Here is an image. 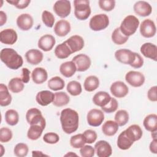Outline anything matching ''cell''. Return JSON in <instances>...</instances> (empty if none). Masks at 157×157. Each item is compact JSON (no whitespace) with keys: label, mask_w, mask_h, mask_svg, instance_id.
I'll return each instance as SVG.
<instances>
[{"label":"cell","mask_w":157,"mask_h":157,"mask_svg":"<svg viewBox=\"0 0 157 157\" xmlns=\"http://www.w3.org/2000/svg\"><path fill=\"white\" fill-rule=\"evenodd\" d=\"M142 134V130L139 125L132 124L129 126L118 136L117 139L118 147L123 150L129 149L134 142L141 139Z\"/></svg>","instance_id":"obj_1"},{"label":"cell","mask_w":157,"mask_h":157,"mask_svg":"<svg viewBox=\"0 0 157 157\" xmlns=\"http://www.w3.org/2000/svg\"><path fill=\"white\" fill-rule=\"evenodd\" d=\"M60 121L63 131L70 134L76 131L78 127L79 117L78 113L71 109H63L60 115Z\"/></svg>","instance_id":"obj_2"},{"label":"cell","mask_w":157,"mask_h":157,"mask_svg":"<svg viewBox=\"0 0 157 157\" xmlns=\"http://www.w3.org/2000/svg\"><path fill=\"white\" fill-rule=\"evenodd\" d=\"M0 58L2 62L10 69L17 70L21 67L23 64V60L14 49L4 48L1 50Z\"/></svg>","instance_id":"obj_3"},{"label":"cell","mask_w":157,"mask_h":157,"mask_svg":"<svg viewBox=\"0 0 157 157\" xmlns=\"http://www.w3.org/2000/svg\"><path fill=\"white\" fill-rule=\"evenodd\" d=\"M139 25V19L132 15L126 16L119 27L121 32L127 37L134 34Z\"/></svg>","instance_id":"obj_4"},{"label":"cell","mask_w":157,"mask_h":157,"mask_svg":"<svg viewBox=\"0 0 157 157\" xmlns=\"http://www.w3.org/2000/svg\"><path fill=\"white\" fill-rule=\"evenodd\" d=\"M74 15L80 20H86L91 14L90 1L88 0L74 1Z\"/></svg>","instance_id":"obj_5"},{"label":"cell","mask_w":157,"mask_h":157,"mask_svg":"<svg viewBox=\"0 0 157 157\" xmlns=\"http://www.w3.org/2000/svg\"><path fill=\"white\" fill-rule=\"evenodd\" d=\"M109 25L108 16L104 13L97 14L92 17L90 20V28L94 31H99L105 29Z\"/></svg>","instance_id":"obj_6"},{"label":"cell","mask_w":157,"mask_h":157,"mask_svg":"<svg viewBox=\"0 0 157 157\" xmlns=\"http://www.w3.org/2000/svg\"><path fill=\"white\" fill-rule=\"evenodd\" d=\"M26 119L27 122L30 124H38L45 129L46 126L45 119L42 115L40 110L36 108L29 109L26 113Z\"/></svg>","instance_id":"obj_7"},{"label":"cell","mask_w":157,"mask_h":157,"mask_svg":"<svg viewBox=\"0 0 157 157\" xmlns=\"http://www.w3.org/2000/svg\"><path fill=\"white\" fill-rule=\"evenodd\" d=\"M53 10L55 13L61 18L67 17L71 13V2L67 0H59L53 5Z\"/></svg>","instance_id":"obj_8"},{"label":"cell","mask_w":157,"mask_h":157,"mask_svg":"<svg viewBox=\"0 0 157 157\" xmlns=\"http://www.w3.org/2000/svg\"><path fill=\"white\" fill-rule=\"evenodd\" d=\"M87 122L89 125L94 127L100 126L104 120V114L99 109H93L90 110L86 115Z\"/></svg>","instance_id":"obj_9"},{"label":"cell","mask_w":157,"mask_h":157,"mask_svg":"<svg viewBox=\"0 0 157 157\" xmlns=\"http://www.w3.org/2000/svg\"><path fill=\"white\" fill-rule=\"evenodd\" d=\"M125 80L132 86L139 87L144 83L145 76L140 72L130 71L126 73Z\"/></svg>","instance_id":"obj_10"},{"label":"cell","mask_w":157,"mask_h":157,"mask_svg":"<svg viewBox=\"0 0 157 157\" xmlns=\"http://www.w3.org/2000/svg\"><path fill=\"white\" fill-rule=\"evenodd\" d=\"M115 57L121 63L131 66L135 59V52L128 49H120L115 52Z\"/></svg>","instance_id":"obj_11"},{"label":"cell","mask_w":157,"mask_h":157,"mask_svg":"<svg viewBox=\"0 0 157 157\" xmlns=\"http://www.w3.org/2000/svg\"><path fill=\"white\" fill-rule=\"evenodd\" d=\"M72 61L75 64L77 71L78 72H84L88 70L91 64V59L90 57L85 54H78L75 56Z\"/></svg>","instance_id":"obj_12"},{"label":"cell","mask_w":157,"mask_h":157,"mask_svg":"<svg viewBox=\"0 0 157 157\" xmlns=\"http://www.w3.org/2000/svg\"><path fill=\"white\" fill-rule=\"evenodd\" d=\"M156 32V28L153 21L150 19L144 20L140 25V33L146 38L153 37Z\"/></svg>","instance_id":"obj_13"},{"label":"cell","mask_w":157,"mask_h":157,"mask_svg":"<svg viewBox=\"0 0 157 157\" xmlns=\"http://www.w3.org/2000/svg\"><path fill=\"white\" fill-rule=\"evenodd\" d=\"M111 93L116 98H121L125 97L129 91L127 85L121 81L113 82L110 88Z\"/></svg>","instance_id":"obj_14"},{"label":"cell","mask_w":157,"mask_h":157,"mask_svg":"<svg viewBox=\"0 0 157 157\" xmlns=\"http://www.w3.org/2000/svg\"><path fill=\"white\" fill-rule=\"evenodd\" d=\"M18 36L17 32L12 29H5L0 32V41L7 45H13L17 40Z\"/></svg>","instance_id":"obj_15"},{"label":"cell","mask_w":157,"mask_h":157,"mask_svg":"<svg viewBox=\"0 0 157 157\" xmlns=\"http://www.w3.org/2000/svg\"><path fill=\"white\" fill-rule=\"evenodd\" d=\"M94 150L99 157H109L112 153V149L110 144L103 140L95 144Z\"/></svg>","instance_id":"obj_16"},{"label":"cell","mask_w":157,"mask_h":157,"mask_svg":"<svg viewBox=\"0 0 157 157\" xmlns=\"http://www.w3.org/2000/svg\"><path fill=\"white\" fill-rule=\"evenodd\" d=\"M55 37L51 34H45L40 37L38 40V47L44 52L51 50L55 44Z\"/></svg>","instance_id":"obj_17"},{"label":"cell","mask_w":157,"mask_h":157,"mask_svg":"<svg viewBox=\"0 0 157 157\" xmlns=\"http://www.w3.org/2000/svg\"><path fill=\"white\" fill-rule=\"evenodd\" d=\"M65 42L72 53L81 50L84 47V40L78 35L72 36Z\"/></svg>","instance_id":"obj_18"},{"label":"cell","mask_w":157,"mask_h":157,"mask_svg":"<svg viewBox=\"0 0 157 157\" xmlns=\"http://www.w3.org/2000/svg\"><path fill=\"white\" fill-rule=\"evenodd\" d=\"M133 9L135 13L140 17L148 16L152 12L151 5L144 1H139L136 2L134 5Z\"/></svg>","instance_id":"obj_19"},{"label":"cell","mask_w":157,"mask_h":157,"mask_svg":"<svg viewBox=\"0 0 157 157\" xmlns=\"http://www.w3.org/2000/svg\"><path fill=\"white\" fill-rule=\"evenodd\" d=\"M34 23L32 16L28 13H22L20 15L17 19V25L22 31H28L30 29Z\"/></svg>","instance_id":"obj_20"},{"label":"cell","mask_w":157,"mask_h":157,"mask_svg":"<svg viewBox=\"0 0 157 157\" xmlns=\"http://www.w3.org/2000/svg\"><path fill=\"white\" fill-rule=\"evenodd\" d=\"M55 94L48 90H43L37 93L36 96L37 102L42 106H47L53 102Z\"/></svg>","instance_id":"obj_21"},{"label":"cell","mask_w":157,"mask_h":157,"mask_svg":"<svg viewBox=\"0 0 157 157\" xmlns=\"http://www.w3.org/2000/svg\"><path fill=\"white\" fill-rule=\"evenodd\" d=\"M141 53L146 58H148L154 61L157 60V47L156 45L146 42L140 47Z\"/></svg>","instance_id":"obj_22"},{"label":"cell","mask_w":157,"mask_h":157,"mask_svg":"<svg viewBox=\"0 0 157 157\" xmlns=\"http://www.w3.org/2000/svg\"><path fill=\"white\" fill-rule=\"evenodd\" d=\"M43 57V53L37 49H30L25 53L26 61L32 65L39 64L42 61Z\"/></svg>","instance_id":"obj_23"},{"label":"cell","mask_w":157,"mask_h":157,"mask_svg":"<svg viewBox=\"0 0 157 157\" xmlns=\"http://www.w3.org/2000/svg\"><path fill=\"white\" fill-rule=\"evenodd\" d=\"M53 30L58 36L64 37L70 32L71 25L67 20H60L55 25Z\"/></svg>","instance_id":"obj_24"},{"label":"cell","mask_w":157,"mask_h":157,"mask_svg":"<svg viewBox=\"0 0 157 157\" xmlns=\"http://www.w3.org/2000/svg\"><path fill=\"white\" fill-rule=\"evenodd\" d=\"M31 78L36 84H41L45 82L48 78L47 71L40 67H36L31 73Z\"/></svg>","instance_id":"obj_25"},{"label":"cell","mask_w":157,"mask_h":157,"mask_svg":"<svg viewBox=\"0 0 157 157\" xmlns=\"http://www.w3.org/2000/svg\"><path fill=\"white\" fill-rule=\"evenodd\" d=\"M110 94L105 91H98L93 97V103L101 107L105 106L111 99Z\"/></svg>","instance_id":"obj_26"},{"label":"cell","mask_w":157,"mask_h":157,"mask_svg":"<svg viewBox=\"0 0 157 157\" xmlns=\"http://www.w3.org/2000/svg\"><path fill=\"white\" fill-rule=\"evenodd\" d=\"M76 71L77 68L75 64L72 61L64 62L62 63L59 67L60 73L67 78L72 77L73 75H74Z\"/></svg>","instance_id":"obj_27"},{"label":"cell","mask_w":157,"mask_h":157,"mask_svg":"<svg viewBox=\"0 0 157 157\" xmlns=\"http://www.w3.org/2000/svg\"><path fill=\"white\" fill-rule=\"evenodd\" d=\"M72 53L71 50L65 41L58 45L55 49V55L59 59L67 58Z\"/></svg>","instance_id":"obj_28"},{"label":"cell","mask_w":157,"mask_h":157,"mask_svg":"<svg viewBox=\"0 0 157 157\" xmlns=\"http://www.w3.org/2000/svg\"><path fill=\"white\" fill-rule=\"evenodd\" d=\"M12 101V96L9 92V88L3 83L0 84V105L4 107L9 105Z\"/></svg>","instance_id":"obj_29"},{"label":"cell","mask_w":157,"mask_h":157,"mask_svg":"<svg viewBox=\"0 0 157 157\" xmlns=\"http://www.w3.org/2000/svg\"><path fill=\"white\" fill-rule=\"evenodd\" d=\"M118 124L114 121H106L102 126V132L107 136H112L115 135L118 130Z\"/></svg>","instance_id":"obj_30"},{"label":"cell","mask_w":157,"mask_h":157,"mask_svg":"<svg viewBox=\"0 0 157 157\" xmlns=\"http://www.w3.org/2000/svg\"><path fill=\"white\" fill-rule=\"evenodd\" d=\"M143 124L145 129L148 131H157V115L154 113L148 115L144 118Z\"/></svg>","instance_id":"obj_31"},{"label":"cell","mask_w":157,"mask_h":157,"mask_svg":"<svg viewBox=\"0 0 157 157\" xmlns=\"http://www.w3.org/2000/svg\"><path fill=\"white\" fill-rule=\"evenodd\" d=\"M99 85V78L95 75H90L87 77L83 83V86L86 91L91 92L96 90Z\"/></svg>","instance_id":"obj_32"},{"label":"cell","mask_w":157,"mask_h":157,"mask_svg":"<svg viewBox=\"0 0 157 157\" xmlns=\"http://www.w3.org/2000/svg\"><path fill=\"white\" fill-rule=\"evenodd\" d=\"M24 82L20 77L12 78L8 83V88L12 93H18L22 91L24 89Z\"/></svg>","instance_id":"obj_33"},{"label":"cell","mask_w":157,"mask_h":157,"mask_svg":"<svg viewBox=\"0 0 157 157\" xmlns=\"http://www.w3.org/2000/svg\"><path fill=\"white\" fill-rule=\"evenodd\" d=\"M70 101L69 96L64 92L60 91L55 93L53 104L56 107H62L67 105Z\"/></svg>","instance_id":"obj_34"},{"label":"cell","mask_w":157,"mask_h":157,"mask_svg":"<svg viewBox=\"0 0 157 157\" xmlns=\"http://www.w3.org/2000/svg\"><path fill=\"white\" fill-rule=\"evenodd\" d=\"M44 129L41 126L38 124L30 125L27 132V136L28 139L32 140H37L41 136Z\"/></svg>","instance_id":"obj_35"},{"label":"cell","mask_w":157,"mask_h":157,"mask_svg":"<svg viewBox=\"0 0 157 157\" xmlns=\"http://www.w3.org/2000/svg\"><path fill=\"white\" fill-rule=\"evenodd\" d=\"M47 85L50 90L53 91H58L64 88L65 83L63 78L58 76H55L48 80Z\"/></svg>","instance_id":"obj_36"},{"label":"cell","mask_w":157,"mask_h":157,"mask_svg":"<svg viewBox=\"0 0 157 157\" xmlns=\"http://www.w3.org/2000/svg\"><path fill=\"white\" fill-rule=\"evenodd\" d=\"M5 120L9 125H16L19 121L18 113L13 109L7 110L5 113Z\"/></svg>","instance_id":"obj_37"},{"label":"cell","mask_w":157,"mask_h":157,"mask_svg":"<svg viewBox=\"0 0 157 157\" xmlns=\"http://www.w3.org/2000/svg\"><path fill=\"white\" fill-rule=\"evenodd\" d=\"M111 37L112 41L117 45L124 44L129 39V37L126 36L121 32L120 28H117L114 29Z\"/></svg>","instance_id":"obj_38"},{"label":"cell","mask_w":157,"mask_h":157,"mask_svg":"<svg viewBox=\"0 0 157 157\" xmlns=\"http://www.w3.org/2000/svg\"><path fill=\"white\" fill-rule=\"evenodd\" d=\"M67 92L72 96H76L79 95L82 91V88L81 84L75 80H72L69 82L66 87Z\"/></svg>","instance_id":"obj_39"},{"label":"cell","mask_w":157,"mask_h":157,"mask_svg":"<svg viewBox=\"0 0 157 157\" xmlns=\"http://www.w3.org/2000/svg\"><path fill=\"white\" fill-rule=\"evenodd\" d=\"M115 122L120 126L125 125L129 120V114L125 110H119L115 115Z\"/></svg>","instance_id":"obj_40"},{"label":"cell","mask_w":157,"mask_h":157,"mask_svg":"<svg viewBox=\"0 0 157 157\" xmlns=\"http://www.w3.org/2000/svg\"><path fill=\"white\" fill-rule=\"evenodd\" d=\"M86 144L83 134H78L72 136L70 139V144L74 148H80Z\"/></svg>","instance_id":"obj_41"},{"label":"cell","mask_w":157,"mask_h":157,"mask_svg":"<svg viewBox=\"0 0 157 157\" xmlns=\"http://www.w3.org/2000/svg\"><path fill=\"white\" fill-rule=\"evenodd\" d=\"M29 148L28 145L24 143L17 144L13 149V152L15 156L18 157H24L28 155Z\"/></svg>","instance_id":"obj_42"},{"label":"cell","mask_w":157,"mask_h":157,"mask_svg":"<svg viewBox=\"0 0 157 157\" xmlns=\"http://www.w3.org/2000/svg\"><path fill=\"white\" fill-rule=\"evenodd\" d=\"M42 20L46 26L52 28L55 23V17L50 12L44 10L42 13Z\"/></svg>","instance_id":"obj_43"},{"label":"cell","mask_w":157,"mask_h":157,"mask_svg":"<svg viewBox=\"0 0 157 157\" xmlns=\"http://www.w3.org/2000/svg\"><path fill=\"white\" fill-rule=\"evenodd\" d=\"M12 131L8 128L3 127L0 129V142L6 143L9 142L12 138Z\"/></svg>","instance_id":"obj_44"},{"label":"cell","mask_w":157,"mask_h":157,"mask_svg":"<svg viewBox=\"0 0 157 157\" xmlns=\"http://www.w3.org/2000/svg\"><path fill=\"white\" fill-rule=\"evenodd\" d=\"M98 4L101 9L104 11L109 12L112 10L115 6V1L114 0H99Z\"/></svg>","instance_id":"obj_45"},{"label":"cell","mask_w":157,"mask_h":157,"mask_svg":"<svg viewBox=\"0 0 157 157\" xmlns=\"http://www.w3.org/2000/svg\"><path fill=\"white\" fill-rule=\"evenodd\" d=\"M118 107V104L117 101L113 98H111L110 101L105 106L101 107L102 110L106 113H112L117 110Z\"/></svg>","instance_id":"obj_46"},{"label":"cell","mask_w":157,"mask_h":157,"mask_svg":"<svg viewBox=\"0 0 157 157\" xmlns=\"http://www.w3.org/2000/svg\"><path fill=\"white\" fill-rule=\"evenodd\" d=\"M44 141L47 144H54L57 143L59 140V136L55 132H47L44 134L43 137Z\"/></svg>","instance_id":"obj_47"},{"label":"cell","mask_w":157,"mask_h":157,"mask_svg":"<svg viewBox=\"0 0 157 157\" xmlns=\"http://www.w3.org/2000/svg\"><path fill=\"white\" fill-rule=\"evenodd\" d=\"M83 134L85 137L86 143L87 144H91L94 142L97 139V134L96 131L92 129H87L85 131Z\"/></svg>","instance_id":"obj_48"},{"label":"cell","mask_w":157,"mask_h":157,"mask_svg":"<svg viewBox=\"0 0 157 157\" xmlns=\"http://www.w3.org/2000/svg\"><path fill=\"white\" fill-rule=\"evenodd\" d=\"M95 150L91 145H84L80 150V155L83 157H92L94 155Z\"/></svg>","instance_id":"obj_49"},{"label":"cell","mask_w":157,"mask_h":157,"mask_svg":"<svg viewBox=\"0 0 157 157\" xmlns=\"http://www.w3.org/2000/svg\"><path fill=\"white\" fill-rule=\"evenodd\" d=\"M7 2L19 9L26 8L31 2L30 0H7Z\"/></svg>","instance_id":"obj_50"},{"label":"cell","mask_w":157,"mask_h":157,"mask_svg":"<svg viewBox=\"0 0 157 157\" xmlns=\"http://www.w3.org/2000/svg\"><path fill=\"white\" fill-rule=\"evenodd\" d=\"M144 64V59L142 57L137 53L135 52V59L132 64L131 65V67L134 68H140Z\"/></svg>","instance_id":"obj_51"},{"label":"cell","mask_w":157,"mask_h":157,"mask_svg":"<svg viewBox=\"0 0 157 157\" xmlns=\"http://www.w3.org/2000/svg\"><path fill=\"white\" fill-rule=\"evenodd\" d=\"M156 86H154L151 87L148 92H147V97L148 99L153 102H156L157 101V96H156Z\"/></svg>","instance_id":"obj_52"},{"label":"cell","mask_w":157,"mask_h":157,"mask_svg":"<svg viewBox=\"0 0 157 157\" xmlns=\"http://www.w3.org/2000/svg\"><path fill=\"white\" fill-rule=\"evenodd\" d=\"M21 78L24 83H28L30 80V71L29 70L26 68H23L21 71Z\"/></svg>","instance_id":"obj_53"},{"label":"cell","mask_w":157,"mask_h":157,"mask_svg":"<svg viewBox=\"0 0 157 157\" xmlns=\"http://www.w3.org/2000/svg\"><path fill=\"white\" fill-rule=\"evenodd\" d=\"M151 153L156 154L157 153V140L153 139L151 142L149 147Z\"/></svg>","instance_id":"obj_54"},{"label":"cell","mask_w":157,"mask_h":157,"mask_svg":"<svg viewBox=\"0 0 157 157\" xmlns=\"http://www.w3.org/2000/svg\"><path fill=\"white\" fill-rule=\"evenodd\" d=\"M7 21V15L6 13L1 10L0 11V26H3Z\"/></svg>","instance_id":"obj_55"},{"label":"cell","mask_w":157,"mask_h":157,"mask_svg":"<svg viewBox=\"0 0 157 157\" xmlns=\"http://www.w3.org/2000/svg\"><path fill=\"white\" fill-rule=\"evenodd\" d=\"M32 156H48L47 155L44 154L40 151H32Z\"/></svg>","instance_id":"obj_56"},{"label":"cell","mask_w":157,"mask_h":157,"mask_svg":"<svg viewBox=\"0 0 157 157\" xmlns=\"http://www.w3.org/2000/svg\"><path fill=\"white\" fill-rule=\"evenodd\" d=\"M151 137L153 139H156V131L151 132Z\"/></svg>","instance_id":"obj_57"},{"label":"cell","mask_w":157,"mask_h":157,"mask_svg":"<svg viewBox=\"0 0 157 157\" xmlns=\"http://www.w3.org/2000/svg\"><path fill=\"white\" fill-rule=\"evenodd\" d=\"M0 147H1V155H0V156H2L3 155V154H4L5 151L4 150V147H3L2 145H1Z\"/></svg>","instance_id":"obj_58"},{"label":"cell","mask_w":157,"mask_h":157,"mask_svg":"<svg viewBox=\"0 0 157 157\" xmlns=\"http://www.w3.org/2000/svg\"><path fill=\"white\" fill-rule=\"evenodd\" d=\"M71 153H72V152L71 151ZM72 155H75V156H77V155H76V154H75V153H74V154H73V153H72ZM69 155H70V154H69V153H67V154L65 155V156H69Z\"/></svg>","instance_id":"obj_59"}]
</instances>
